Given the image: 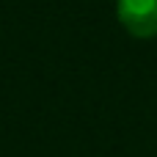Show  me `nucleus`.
<instances>
[{"label":"nucleus","mask_w":157,"mask_h":157,"mask_svg":"<svg viewBox=\"0 0 157 157\" xmlns=\"http://www.w3.org/2000/svg\"><path fill=\"white\" fill-rule=\"evenodd\" d=\"M119 22L135 39L157 36V0H119Z\"/></svg>","instance_id":"f257e3e1"}]
</instances>
